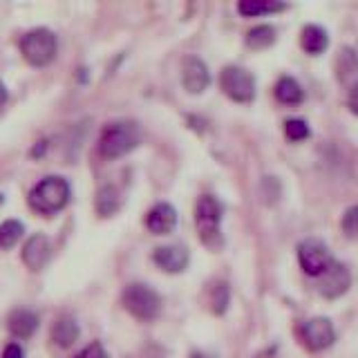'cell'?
<instances>
[{
    "label": "cell",
    "mask_w": 358,
    "mask_h": 358,
    "mask_svg": "<svg viewBox=\"0 0 358 358\" xmlns=\"http://www.w3.org/2000/svg\"><path fill=\"white\" fill-rule=\"evenodd\" d=\"M72 195V188L67 184V179L59 177V175H52V177H45L41 182L31 188L29 193V206L41 213V215H54L67 206Z\"/></svg>",
    "instance_id": "1"
},
{
    "label": "cell",
    "mask_w": 358,
    "mask_h": 358,
    "mask_svg": "<svg viewBox=\"0 0 358 358\" xmlns=\"http://www.w3.org/2000/svg\"><path fill=\"white\" fill-rule=\"evenodd\" d=\"M141 141L139 126L132 121H115L103 128L99 137V152L106 159H117V157L128 155Z\"/></svg>",
    "instance_id": "2"
},
{
    "label": "cell",
    "mask_w": 358,
    "mask_h": 358,
    "mask_svg": "<svg viewBox=\"0 0 358 358\" xmlns=\"http://www.w3.org/2000/svg\"><path fill=\"white\" fill-rule=\"evenodd\" d=\"M222 215L224 206L213 195H201L195 208V224L199 240L204 242L208 249H220L222 246Z\"/></svg>",
    "instance_id": "3"
},
{
    "label": "cell",
    "mask_w": 358,
    "mask_h": 358,
    "mask_svg": "<svg viewBox=\"0 0 358 358\" xmlns=\"http://www.w3.org/2000/svg\"><path fill=\"white\" fill-rule=\"evenodd\" d=\"M56 50H59V41H56V34L36 27L27 31L25 36L20 38V54L29 65L34 67H45L56 59Z\"/></svg>",
    "instance_id": "4"
},
{
    "label": "cell",
    "mask_w": 358,
    "mask_h": 358,
    "mask_svg": "<svg viewBox=\"0 0 358 358\" xmlns=\"http://www.w3.org/2000/svg\"><path fill=\"white\" fill-rule=\"evenodd\" d=\"M121 302L134 318L150 322L159 316L162 311V298L155 289H150L143 282H130L121 294Z\"/></svg>",
    "instance_id": "5"
},
{
    "label": "cell",
    "mask_w": 358,
    "mask_h": 358,
    "mask_svg": "<svg viewBox=\"0 0 358 358\" xmlns=\"http://www.w3.org/2000/svg\"><path fill=\"white\" fill-rule=\"evenodd\" d=\"M220 85L222 92L231 96L238 103H251L255 96V78L249 70L238 65H229L224 67L220 74Z\"/></svg>",
    "instance_id": "6"
},
{
    "label": "cell",
    "mask_w": 358,
    "mask_h": 358,
    "mask_svg": "<svg viewBox=\"0 0 358 358\" xmlns=\"http://www.w3.org/2000/svg\"><path fill=\"white\" fill-rule=\"evenodd\" d=\"M298 260H300L302 271H305L307 275H313V278L322 275L334 264V257L327 249V244H324L322 240H316V238H309L305 242H300Z\"/></svg>",
    "instance_id": "7"
},
{
    "label": "cell",
    "mask_w": 358,
    "mask_h": 358,
    "mask_svg": "<svg viewBox=\"0 0 358 358\" xmlns=\"http://www.w3.org/2000/svg\"><path fill=\"white\" fill-rule=\"evenodd\" d=\"M300 341L305 343L311 352H322L336 341V331L329 318H311L300 324Z\"/></svg>",
    "instance_id": "8"
},
{
    "label": "cell",
    "mask_w": 358,
    "mask_h": 358,
    "mask_svg": "<svg viewBox=\"0 0 358 358\" xmlns=\"http://www.w3.org/2000/svg\"><path fill=\"white\" fill-rule=\"evenodd\" d=\"M352 275L347 271V266L336 262L324 271L322 275H318V291L324 298H341L347 289H350Z\"/></svg>",
    "instance_id": "9"
},
{
    "label": "cell",
    "mask_w": 358,
    "mask_h": 358,
    "mask_svg": "<svg viewBox=\"0 0 358 358\" xmlns=\"http://www.w3.org/2000/svg\"><path fill=\"white\" fill-rule=\"evenodd\" d=\"M182 81H184V87L190 94L204 92L210 83V74H208V67L204 65V61H199L197 56H188V59H184Z\"/></svg>",
    "instance_id": "10"
},
{
    "label": "cell",
    "mask_w": 358,
    "mask_h": 358,
    "mask_svg": "<svg viewBox=\"0 0 358 358\" xmlns=\"http://www.w3.org/2000/svg\"><path fill=\"white\" fill-rule=\"evenodd\" d=\"M152 260L166 273H182L188 266V251L182 244L159 246V249H155Z\"/></svg>",
    "instance_id": "11"
},
{
    "label": "cell",
    "mask_w": 358,
    "mask_h": 358,
    "mask_svg": "<svg viewBox=\"0 0 358 358\" xmlns=\"http://www.w3.org/2000/svg\"><path fill=\"white\" fill-rule=\"evenodd\" d=\"M50 255H52V246H50L48 235H43V233L31 235L25 242V246H22V262H25L31 271H41V268L48 264Z\"/></svg>",
    "instance_id": "12"
},
{
    "label": "cell",
    "mask_w": 358,
    "mask_h": 358,
    "mask_svg": "<svg viewBox=\"0 0 358 358\" xmlns=\"http://www.w3.org/2000/svg\"><path fill=\"white\" fill-rule=\"evenodd\" d=\"M177 227V210L162 201V204H157L148 210V215H145V229L155 235H168L173 229Z\"/></svg>",
    "instance_id": "13"
},
{
    "label": "cell",
    "mask_w": 358,
    "mask_h": 358,
    "mask_svg": "<svg viewBox=\"0 0 358 358\" xmlns=\"http://www.w3.org/2000/svg\"><path fill=\"white\" fill-rule=\"evenodd\" d=\"M38 313L29 309H16L7 320V329L14 338H29L38 329Z\"/></svg>",
    "instance_id": "14"
},
{
    "label": "cell",
    "mask_w": 358,
    "mask_h": 358,
    "mask_svg": "<svg viewBox=\"0 0 358 358\" xmlns=\"http://www.w3.org/2000/svg\"><path fill=\"white\" fill-rule=\"evenodd\" d=\"M78 334H81V329H78L76 320L70 316H61L52 327V341H54V345L67 350V347H72L78 341Z\"/></svg>",
    "instance_id": "15"
},
{
    "label": "cell",
    "mask_w": 358,
    "mask_h": 358,
    "mask_svg": "<svg viewBox=\"0 0 358 358\" xmlns=\"http://www.w3.org/2000/svg\"><path fill=\"white\" fill-rule=\"evenodd\" d=\"M94 208L101 217H112L121 208V195L115 186H101L94 197Z\"/></svg>",
    "instance_id": "16"
},
{
    "label": "cell",
    "mask_w": 358,
    "mask_h": 358,
    "mask_svg": "<svg viewBox=\"0 0 358 358\" xmlns=\"http://www.w3.org/2000/svg\"><path fill=\"white\" fill-rule=\"evenodd\" d=\"M300 43H302V50H305L307 54L318 56V54H322L324 50H327L329 36L320 25H307L305 29H302Z\"/></svg>",
    "instance_id": "17"
},
{
    "label": "cell",
    "mask_w": 358,
    "mask_h": 358,
    "mask_svg": "<svg viewBox=\"0 0 358 358\" xmlns=\"http://www.w3.org/2000/svg\"><path fill=\"white\" fill-rule=\"evenodd\" d=\"M287 5L278 3V0H240L238 11L242 16H264L275 14V11H285Z\"/></svg>",
    "instance_id": "18"
},
{
    "label": "cell",
    "mask_w": 358,
    "mask_h": 358,
    "mask_svg": "<svg viewBox=\"0 0 358 358\" xmlns=\"http://www.w3.org/2000/svg\"><path fill=\"white\" fill-rule=\"evenodd\" d=\"M275 96L280 103H287V106H298L302 99H305V92H302L300 83L296 78L291 76H282L275 85Z\"/></svg>",
    "instance_id": "19"
},
{
    "label": "cell",
    "mask_w": 358,
    "mask_h": 358,
    "mask_svg": "<svg viewBox=\"0 0 358 358\" xmlns=\"http://www.w3.org/2000/svg\"><path fill=\"white\" fill-rule=\"evenodd\" d=\"M275 43V29L271 25H257L246 34V45L251 50H266Z\"/></svg>",
    "instance_id": "20"
},
{
    "label": "cell",
    "mask_w": 358,
    "mask_h": 358,
    "mask_svg": "<svg viewBox=\"0 0 358 358\" xmlns=\"http://www.w3.org/2000/svg\"><path fill=\"white\" fill-rule=\"evenodd\" d=\"M22 233H25L22 222H18V220L3 222L0 224V249H11V246H16V242L22 238Z\"/></svg>",
    "instance_id": "21"
},
{
    "label": "cell",
    "mask_w": 358,
    "mask_h": 358,
    "mask_svg": "<svg viewBox=\"0 0 358 358\" xmlns=\"http://www.w3.org/2000/svg\"><path fill=\"white\" fill-rule=\"evenodd\" d=\"M336 70H338L341 81H347L350 76L358 72V56L352 48H343L338 52V61H336Z\"/></svg>",
    "instance_id": "22"
},
{
    "label": "cell",
    "mask_w": 358,
    "mask_h": 358,
    "mask_svg": "<svg viewBox=\"0 0 358 358\" xmlns=\"http://www.w3.org/2000/svg\"><path fill=\"white\" fill-rule=\"evenodd\" d=\"M229 285L227 282H217L210 289V309L215 313H224L229 307Z\"/></svg>",
    "instance_id": "23"
},
{
    "label": "cell",
    "mask_w": 358,
    "mask_h": 358,
    "mask_svg": "<svg viewBox=\"0 0 358 358\" xmlns=\"http://www.w3.org/2000/svg\"><path fill=\"white\" fill-rule=\"evenodd\" d=\"M285 134L291 141H302L309 137V126L305 119H289L285 123Z\"/></svg>",
    "instance_id": "24"
},
{
    "label": "cell",
    "mask_w": 358,
    "mask_h": 358,
    "mask_svg": "<svg viewBox=\"0 0 358 358\" xmlns=\"http://www.w3.org/2000/svg\"><path fill=\"white\" fill-rule=\"evenodd\" d=\"M341 227H343V233L347 235V238H358V206H352V208L345 210Z\"/></svg>",
    "instance_id": "25"
},
{
    "label": "cell",
    "mask_w": 358,
    "mask_h": 358,
    "mask_svg": "<svg viewBox=\"0 0 358 358\" xmlns=\"http://www.w3.org/2000/svg\"><path fill=\"white\" fill-rule=\"evenodd\" d=\"M76 358H108V352L103 350V345L99 341H94V343H90Z\"/></svg>",
    "instance_id": "26"
},
{
    "label": "cell",
    "mask_w": 358,
    "mask_h": 358,
    "mask_svg": "<svg viewBox=\"0 0 358 358\" xmlns=\"http://www.w3.org/2000/svg\"><path fill=\"white\" fill-rule=\"evenodd\" d=\"M22 356H25V352H22V347L18 343H9L3 352V358H22Z\"/></svg>",
    "instance_id": "27"
},
{
    "label": "cell",
    "mask_w": 358,
    "mask_h": 358,
    "mask_svg": "<svg viewBox=\"0 0 358 358\" xmlns=\"http://www.w3.org/2000/svg\"><path fill=\"white\" fill-rule=\"evenodd\" d=\"M347 106H350V110L354 112V115H358V83L352 85L350 96H347Z\"/></svg>",
    "instance_id": "28"
},
{
    "label": "cell",
    "mask_w": 358,
    "mask_h": 358,
    "mask_svg": "<svg viewBox=\"0 0 358 358\" xmlns=\"http://www.w3.org/2000/svg\"><path fill=\"white\" fill-rule=\"evenodd\" d=\"M7 87H5V83L3 81H0V108H3L5 103H7Z\"/></svg>",
    "instance_id": "29"
},
{
    "label": "cell",
    "mask_w": 358,
    "mask_h": 358,
    "mask_svg": "<svg viewBox=\"0 0 358 358\" xmlns=\"http://www.w3.org/2000/svg\"><path fill=\"white\" fill-rule=\"evenodd\" d=\"M190 358H208V356H204V354H193Z\"/></svg>",
    "instance_id": "30"
},
{
    "label": "cell",
    "mask_w": 358,
    "mask_h": 358,
    "mask_svg": "<svg viewBox=\"0 0 358 358\" xmlns=\"http://www.w3.org/2000/svg\"><path fill=\"white\" fill-rule=\"evenodd\" d=\"M0 204H3V195H0Z\"/></svg>",
    "instance_id": "31"
}]
</instances>
